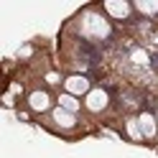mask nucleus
I'll list each match as a JSON object with an SVG mask.
<instances>
[{
    "instance_id": "0eeeda50",
    "label": "nucleus",
    "mask_w": 158,
    "mask_h": 158,
    "mask_svg": "<svg viewBox=\"0 0 158 158\" xmlns=\"http://www.w3.org/2000/svg\"><path fill=\"white\" fill-rule=\"evenodd\" d=\"M54 123L56 125H61V127H74V112H69V110H64V107H56L54 110Z\"/></svg>"
},
{
    "instance_id": "20e7f679",
    "label": "nucleus",
    "mask_w": 158,
    "mask_h": 158,
    "mask_svg": "<svg viewBox=\"0 0 158 158\" xmlns=\"http://www.w3.org/2000/svg\"><path fill=\"white\" fill-rule=\"evenodd\" d=\"M138 125H140L143 138H153L158 133V120H156L153 115H148V112H143L140 117H138Z\"/></svg>"
},
{
    "instance_id": "9d476101",
    "label": "nucleus",
    "mask_w": 158,
    "mask_h": 158,
    "mask_svg": "<svg viewBox=\"0 0 158 158\" xmlns=\"http://www.w3.org/2000/svg\"><path fill=\"white\" fill-rule=\"evenodd\" d=\"M127 133H130L133 138H143V133H140V125H138V120H127Z\"/></svg>"
},
{
    "instance_id": "f03ea898",
    "label": "nucleus",
    "mask_w": 158,
    "mask_h": 158,
    "mask_svg": "<svg viewBox=\"0 0 158 158\" xmlns=\"http://www.w3.org/2000/svg\"><path fill=\"white\" fill-rule=\"evenodd\" d=\"M107 102H110V97H107L105 89H92L89 94H87V100H84L87 110H92V112H102L107 107Z\"/></svg>"
},
{
    "instance_id": "9b49d317",
    "label": "nucleus",
    "mask_w": 158,
    "mask_h": 158,
    "mask_svg": "<svg viewBox=\"0 0 158 158\" xmlns=\"http://www.w3.org/2000/svg\"><path fill=\"white\" fill-rule=\"evenodd\" d=\"M133 59H135L138 64H145V54H143V51H135V54H133Z\"/></svg>"
},
{
    "instance_id": "7ed1b4c3",
    "label": "nucleus",
    "mask_w": 158,
    "mask_h": 158,
    "mask_svg": "<svg viewBox=\"0 0 158 158\" xmlns=\"http://www.w3.org/2000/svg\"><path fill=\"white\" fill-rule=\"evenodd\" d=\"M64 87H66V94H89L92 89H89V82H87V77H79V74H74V77H69L66 82H64Z\"/></svg>"
},
{
    "instance_id": "423d86ee",
    "label": "nucleus",
    "mask_w": 158,
    "mask_h": 158,
    "mask_svg": "<svg viewBox=\"0 0 158 158\" xmlns=\"http://www.w3.org/2000/svg\"><path fill=\"white\" fill-rule=\"evenodd\" d=\"M28 105H31L36 112H44V110L51 107V97H48L46 92H33L31 97H28Z\"/></svg>"
},
{
    "instance_id": "f8f14e48",
    "label": "nucleus",
    "mask_w": 158,
    "mask_h": 158,
    "mask_svg": "<svg viewBox=\"0 0 158 158\" xmlns=\"http://www.w3.org/2000/svg\"><path fill=\"white\" fill-rule=\"evenodd\" d=\"M156 120H158V115H156Z\"/></svg>"
},
{
    "instance_id": "39448f33",
    "label": "nucleus",
    "mask_w": 158,
    "mask_h": 158,
    "mask_svg": "<svg viewBox=\"0 0 158 158\" xmlns=\"http://www.w3.org/2000/svg\"><path fill=\"white\" fill-rule=\"evenodd\" d=\"M105 10L110 13L112 18H127V13H130V5L123 3V0H107V3H105Z\"/></svg>"
},
{
    "instance_id": "1a4fd4ad",
    "label": "nucleus",
    "mask_w": 158,
    "mask_h": 158,
    "mask_svg": "<svg viewBox=\"0 0 158 158\" xmlns=\"http://www.w3.org/2000/svg\"><path fill=\"white\" fill-rule=\"evenodd\" d=\"M135 8H138L140 13H148V15H153V13L158 10V3H156V0H138V3H135Z\"/></svg>"
},
{
    "instance_id": "f257e3e1",
    "label": "nucleus",
    "mask_w": 158,
    "mask_h": 158,
    "mask_svg": "<svg viewBox=\"0 0 158 158\" xmlns=\"http://www.w3.org/2000/svg\"><path fill=\"white\" fill-rule=\"evenodd\" d=\"M82 33L89 38H107L110 36V23L97 13H84L82 15Z\"/></svg>"
},
{
    "instance_id": "6e6552de",
    "label": "nucleus",
    "mask_w": 158,
    "mask_h": 158,
    "mask_svg": "<svg viewBox=\"0 0 158 158\" xmlns=\"http://www.w3.org/2000/svg\"><path fill=\"white\" fill-rule=\"evenodd\" d=\"M59 107H64V110H69V112H77L79 110V102H77V97L74 94H61L59 97Z\"/></svg>"
}]
</instances>
